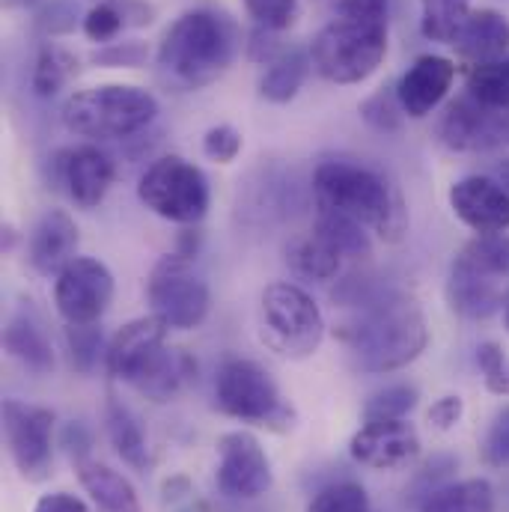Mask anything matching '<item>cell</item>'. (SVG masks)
I'll return each instance as SVG.
<instances>
[{
    "label": "cell",
    "mask_w": 509,
    "mask_h": 512,
    "mask_svg": "<svg viewBox=\"0 0 509 512\" xmlns=\"http://www.w3.org/2000/svg\"><path fill=\"white\" fill-rule=\"evenodd\" d=\"M313 233L319 239H325L343 259H364V256H370V236L364 233V224H358L349 215H340V212H331V209H319Z\"/></svg>",
    "instance_id": "obj_28"
},
{
    "label": "cell",
    "mask_w": 509,
    "mask_h": 512,
    "mask_svg": "<svg viewBox=\"0 0 509 512\" xmlns=\"http://www.w3.org/2000/svg\"><path fill=\"white\" fill-rule=\"evenodd\" d=\"M498 495L495 486L483 477L471 480H450L429 492L420 501V512H495Z\"/></svg>",
    "instance_id": "obj_24"
},
{
    "label": "cell",
    "mask_w": 509,
    "mask_h": 512,
    "mask_svg": "<svg viewBox=\"0 0 509 512\" xmlns=\"http://www.w3.org/2000/svg\"><path fill=\"white\" fill-rule=\"evenodd\" d=\"M242 27L224 9L200 6L182 12L158 42V69L179 90L215 84L242 51Z\"/></svg>",
    "instance_id": "obj_1"
},
{
    "label": "cell",
    "mask_w": 509,
    "mask_h": 512,
    "mask_svg": "<svg viewBox=\"0 0 509 512\" xmlns=\"http://www.w3.org/2000/svg\"><path fill=\"white\" fill-rule=\"evenodd\" d=\"M349 453L373 471H399L420 456V435L408 420H364L349 441Z\"/></svg>",
    "instance_id": "obj_16"
},
{
    "label": "cell",
    "mask_w": 509,
    "mask_h": 512,
    "mask_svg": "<svg viewBox=\"0 0 509 512\" xmlns=\"http://www.w3.org/2000/svg\"><path fill=\"white\" fill-rule=\"evenodd\" d=\"M78 256V224L63 209H48L27 242V259L42 277H57Z\"/></svg>",
    "instance_id": "obj_20"
},
{
    "label": "cell",
    "mask_w": 509,
    "mask_h": 512,
    "mask_svg": "<svg viewBox=\"0 0 509 512\" xmlns=\"http://www.w3.org/2000/svg\"><path fill=\"white\" fill-rule=\"evenodd\" d=\"M313 197L319 209L355 218L384 242H399L408 230V209L402 194L373 167L325 161L313 173Z\"/></svg>",
    "instance_id": "obj_4"
},
{
    "label": "cell",
    "mask_w": 509,
    "mask_h": 512,
    "mask_svg": "<svg viewBox=\"0 0 509 512\" xmlns=\"http://www.w3.org/2000/svg\"><path fill=\"white\" fill-rule=\"evenodd\" d=\"M167 325L158 316H140L123 325L108 343V370L152 402H170L182 384L197 373V364L176 349H167Z\"/></svg>",
    "instance_id": "obj_5"
},
{
    "label": "cell",
    "mask_w": 509,
    "mask_h": 512,
    "mask_svg": "<svg viewBox=\"0 0 509 512\" xmlns=\"http://www.w3.org/2000/svg\"><path fill=\"white\" fill-rule=\"evenodd\" d=\"M218 492L236 501H254L274 483L271 459L251 432H227L218 438Z\"/></svg>",
    "instance_id": "obj_13"
},
{
    "label": "cell",
    "mask_w": 509,
    "mask_h": 512,
    "mask_svg": "<svg viewBox=\"0 0 509 512\" xmlns=\"http://www.w3.org/2000/svg\"><path fill=\"white\" fill-rule=\"evenodd\" d=\"M215 405L221 414L262 426L268 432H289L298 423L295 408L286 402L271 373L245 358H233L218 367Z\"/></svg>",
    "instance_id": "obj_8"
},
{
    "label": "cell",
    "mask_w": 509,
    "mask_h": 512,
    "mask_svg": "<svg viewBox=\"0 0 509 512\" xmlns=\"http://www.w3.org/2000/svg\"><path fill=\"white\" fill-rule=\"evenodd\" d=\"M307 512H373L370 495L361 483H331L313 495Z\"/></svg>",
    "instance_id": "obj_34"
},
{
    "label": "cell",
    "mask_w": 509,
    "mask_h": 512,
    "mask_svg": "<svg viewBox=\"0 0 509 512\" xmlns=\"http://www.w3.org/2000/svg\"><path fill=\"white\" fill-rule=\"evenodd\" d=\"M343 340L364 373H393L414 364L429 346L423 307L405 292H387L370 301L364 313L346 325Z\"/></svg>",
    "instance_id": "obj_3"
},
{
    "label": "cell",
    "mask_w": 509,
    "mask_h": 512,
    "mask_svg": "<svg viewBox=\"0 0 509 512\" xmlns=\"http://www.w3.org/2000/svg\"><path fill=\"white\" fill-rule=\"evenodd\" d=\"M456 81V63L441 54H420L396 84L399 105L405 117L426 120L450 93Z\"/></svg>",
    "instance_id": "obj_19"
},
{
    "label": "cell",
    "mask_w": 509,
    "mask_h": 512,
    "mask_svg": "<svg viewBox=\"0 0 509 512\" xmlns=\"http://www.w3.org/2000/svg\"><path fill=\"white\" fill-rule=\"evenodd\" d=\"M137 197L149 212L182 227H197L212 206L206 173L182 155H164L152 161L140 176Z\"/></svg>",
    "instance_id": "obj_9"
},
{
    "label": "cell",
    "mask_w": 509,
    "mask_h": 512,
    "mask_svg": "<svg viewBox=\"0 0 509 512\" xmlns=\"http://www.w3.org/2000/svg\"><path fill=\"white\" fill-rule=\"evenodd\" d=\"M310 69H313L310 51H304V48H286V51L262 72V78H259V96H262L265 102H271V105H286V102H292V99L301 93V87H304Z\"/></svg>",
    "instance_id": "obj_25"
},
{
    "label": "cell",
    "mask_w": 509,
    "mask_h": 512,
    "mask_svg": "<svg viewBox=\"0 0 509 512\" xmlns=\"http://www.w3.org/2000/svg\"><path fill=\"white\" fill-rule=\"evenodd\" d=\"M417 399H420L417 387L390 384L376 396H370V402L364 405V420H405L417 408Z\"/></svg>",
    "instance_id": "obj_33"
},
{
    "label": "cell",
    "mask_w": 509,
    "mask_h": 512,
    "mask_svg": "<svg viewBox=\"0 0 509 512\" xmlns=\"http://www.w3.org/2000/svg\"><path fill=\"white\" fill-rule=\"evenodd\" d=\"M105 426H108V438L117 450V456L126 462L128 468L146 474L149 468V444H146V435L137 423V417L128 411V405H123L120 399H111L108 402V411H105Z\"/></svg>",
    "instance_id": "obj_26"
},
{
    "label": "cell",
    "mask_w": 509,
    "mask_h": 512,
    "mask_svg": "<svg viewBox=\"0 0 509 512\" xmlns=\"http://www.w3.org/2000/svg\"><path fill=\"white\" fill-rule=\"evenodd\" d=\"M75 471H78L84 492L96 504V512H140L137 492L120 471H114L102 462H93V459L78 462Z\"/></svg>",
    "instance_id": "obj_22"
},
{
    "label": "cell",
    "mask_w": 509,
    "mask_h": 512,
    "mask_svg": "<svg viewBox=\"0 0 509 512\" xmlns=\"http://www.w3.org/2000/svg\"><path fill=\"white\" fill-rule=\"evenodd\" d=\"M114 301V274L93 256H75L54 277V307L66 325H96Z\"/></svg>",
    "instance_id": "obj_12"
},
{
    "label": "cell",
    "mask_w": 509,
    "mask_h": 512,
    "mask_svg": "<svg viewBox=\"0 0 509 512\" xmlns=\"http://www.w3.org/2000/svg\"><path fill=\"white\" fill-rule=\"evenodd\" d=\"M126 30V15L120 9V0H102L84 15V36L90 42H117V36Z\"/></svg>",
    "instance_id": "obj_37"
},
{
    "label": "cell",
    "mask_w": 509,
    "mask_h": 512,
    "mask_svg": "<svg viewBox=\"0 0 509 512\" xmlns=\"http://www.w3.org/2000/svg\"><path fill=\"white\" fill-rule=\"evenodd\" d=\"M158 102L134 84H99L78 90L63 105V126L87 140H126L155 123Z\"/></svg>",
    "instance_id": "obj_6"
},
{
    "label": "cell",
    "mask_w": 509,
    "mask_h": 512,
    "mask_svg": "<svg viewBox=\"0 0 509 512\" xmlns=\"http://www.w3.org/2000/svg\"><path fill=\"white\" fill-rule=\"evenodd\" d=\"M66 349H69V361L78 373H84V376L93 373L99 367V358L108 355L99 322L96 325H69L66 328Z\"/></svg>",
    "instance_id": "obj_32"
},
{
    "label": "cell",
    "mask_w": 509,
    "mask_h": 512,
    "mask_svg": "<svg viewBox=\"0 0 509 512\" xmlns=\"http://www.w3.org/2000/svg\"><path fill=\"white\" fill-rule=\"evenodd\" d=\"M435 134L453 152H486L509 140V111L489 108L465 93L447 105Z\"/></svg>",
    "instance_id": "obj_14"
},
{
    "label": "cell",
    "mask_w": 509,
    "mask_h": 512,
    "mask_svg": "<svg viewBox=\"0 0 509 512\" xmlns=\"http://www.w3.org/2000/svg\"><path fill=\"white\" fill-rule=\"evenodd\" d=\"M292 265L298 274L310 277V280H331L340 274L343 268V256L337 254L325 239H319L316 233H310L307 239H301L292 251Z\"/></svg>",
    "instance_id": "obj_31"
},
{
    "label": "cell",
    "mask_w": 509,
    "mask_h": 512,
    "mask_svg": "<svg viewBox=\"0 0 509 512\" xmlns=\"http://www.w3.org/2000/svg\"><path fill=\"white\" fill-rule=\"evenodd\" d=\"M390 0H340V12L310 42L313 69L331 84L367 81L387 54Z\"/></svg>",
    "instance_id": "obj_2"
},
{
    "label": "cell",
    "mask_w": 509,
    "mask_h": 512,
    "mask_svg": "<svg viewBox=\"0 0 509 512\" xmlns=\"http://www.w3.org/2000/svg\"><path fill=\"white\" fill-rule=\"evenodd\" d=\"M462 254L474 259L483 271H489V274L509 283V236H504V233L477 236L462 248Z\"/></svg>",
    "instance_id": "obj_36"
},
{
    "label": "cell",
    "mask_w": 509,
    "mask_h": 512,
    "mask_svg": "<svg viewBox=\"0 0 509 512\" xmlns=\"http://www.w3.org/2000/svg\"><path fill=\"white\" fill-rule=\"evenodd\" d=\"M450 48L462 57L477 63H489L509 54V18L498 9H471V15L456 30Z\"/></svg>",
    "instance_id": "obj_21"
},
{
    "label": "cell",
    "mask_w": 509,
    "mask_h": 512,
    "mask_svg": "<svg viewBox=\"0 0 509 512\" xmlns=\"http://www.w3.org/2000/svg\"><path fill=\"white\" fill-rule=\"evenodd\" d=\"M60 444L66 447V453H69V459H72L75 465L84 462V459H90L93 438H90V429H87L84 423H78V420L66 423V429H63V435H60Z\"/></svg>",
    "instance_id": "obj_45"
},
{
    "label": "cell",
    "mask_w": 509,
    "mask_h": 512,
    "mask_svg": "<svg viewBox=\"0 0 509 512\" xmlns=\"http://www.w3.org/2000/svg\"><path fill=\"white\" fill-rule=\"evenodd\" d=\"M447 304L465 319H492L495 313L507 310L509 283L483 271L474 259L459 251L447 274Z\"/></svg>",
    "instance_id": "obj_17"
},
{
    "label": "cell",
    "mask_w": 509,
    "mask_h": 512,
    "mask_svg": "<svg viewBox=\"0 0 509 512\" xmlns=\"http://www.w3.org/2000/svg\"><path fill=\"white\" fill-rule=\"evenodd\" d=\"M477 364L483 370L486 387L495 396H509V355L498 343H480Z\"/></svg>",
    "instance_id": "obj_40"
},
{
    "label": "cell",
    "mask_w": 509,
    "mask_h": 512,
    "mask_svg": "<svg viewBox=\"0 0 509 512\" xmlns=\"http://www.w3.org/2000/svg\"><path fill=\"white\" fill-rule=\"evenodd\" d=\"M262 343L289 361H304L319 352L325 340V319L310 292L295 283H271L259 301Z\"/></svg>",
    "instance_id": "obj_7"
},
{
    "label": "cell",
    "mask_w": 509,
    "mask_h": 512,
    "mask_svg": "<svg viewBox=\"0 0 509 512\" xmlns=\"http://www.w3.org/2000/svg\"><path fill=\"white\" fill-rule=\"evenodd\" d=\"M120 9L126 15V27H149L155 21V6L146 0H120Z\"/></svg>",
    "instance_id": "obj_47"
},
{
    "label": "cell",
    "mask_w": 509,
    "mask_h": 512,
    "mask_svg": "<svg viewBox=\"0 0 509 512\" xmlns=\"http://www.w3.org/2000/svg\"><path fill=\"white\" fill-rule=\"evenodd\" d=\"M149 60V48L140 39H123V42H108L93 54L96 66L105 69H137Z\"/></svg>",
    "instance_id": "obj_39"
},
{
    "label": "cell",
    "mask_w": 509,
    "mask_h": 512,
    "mask_svg": "<svg viewBox=\"0 0 509 512\" xmlns=\"http://www.w3.org/2000/svg\"><path fill=\"white\" fill-rule=\"evenodd\" d=\"M504 322H507V331H509V304H507V313H504Z\"/></svg>",
    "instance_id": "obj_49"
},
{
    "label": "cell",
    "mask_w": 509,
    "mask_h": 512,
    "mask_svg": "<svg viewBox=\"0 0 509 512\" xmlns=\"http://www.w3.org/2000/svg\"><path fill=\"white\" fill-rule=\"evenodd\" d=\"M483 459L489 468H507L509 465V405H504L495 414V420L483 438Z\"/></svg>",
    "instance_id": "obj_42"
},
{
    "label": "cell",
    "mask_w": 509,
    "mask_h": 512,
    "mask_svg": "<svg viewBox=\"0 0 509 512\" xmlns=\"http://www.w3.org/2000/svg\"><path fill=\"white\" fill-rule=\"evenodd\" d=\"M197 248H200V233L188 227V230L182 233V239H179V251H176V254H182L191 259V256L197 254Z\"/></svg>",
    "instance_id": "obj_48"
},
{
    "label": "cell",
    "mask_w": 509,
    "mask_h": 512,
    "mask_svg": "<svg viewBox=\"0 0 509 512\" xmlns=\"http://www.w3.org/2000/svg\"><path fill=\"white\" fill-rule=\"evenodd\" d=\"M3 349L12 361H18L24 370L36 373V376H45L54 370V349H51L48 337L24 313L9 319V325L3 331Z\"/></svg>",
    "instance_id": "obj_23"
},
{
    "label": "cell",
    "mask_w": 509,
    "mask_h": 512,
    "mask_svg": "<svg viewBox=\"0 0 509 512\" xmlns=\"http://www.w3.org/2000/svg\"><path fill=\"white\" fill-rule=\"evenodd\" d=\"M477 102L509 111V54L489 60V63H477L468 72V90Z\"/></svg>",
    "instance_id": "obj_30"
},
{
    "label": "cell",
    "mask_w": 509,
    "mask_h": 512,
    "mask_svg": "<svg viewBox=\"0 0 509 512\" xmlns=\"http://www.w3.org/2000/svg\"><path fill=\"white\" fill-rule=\"evenodd\" d=\"M450 209L477 236L509 230V188L492 176H462L453 182Z\"/></svg>",
    "instance_id": "obj_18"
},
{
    "label": "cell",
    "mask_w": 509,
    "mask_h": 512,
    "mask_svg": "<svg viewBox=\"0 0 509 512\" xmlns=\"http://www.w3.org/2000/svg\"><path fill=\"white\" fill-rule=\"evenodd\" d=\"M462 414H465L462 396H459V393H447V396H441V399L432 402V408H429L426 417H429V423H432L435 429L447 432V429H453V426L462 420Z\"/></svg>",
    "instance_id": "obj_44"
},
{
    "label": "cell",
    "mask_w": 509,
    "mask_h": 512,
    "mask_svg": "<svg viewBox=\"0 0 509 512\" xmlns=\"http://www.w3.org/2000/svg\"><path fill=\"white\" fill-rule=\"evenodd\" d=\"M33 512H90L87 501H81L78 495H69V492H51V495H42L36 501Z\"/></svg>",
    "instance_id": "obj_46"
},
{
    "label": "cell",
    "mask_w": 509,
    "mask_h": 512,
    "mask_svg": "<svg viewBox=\"0 0 509 512\" xmlns=\"http://www.w3.org/2000/svg\"><path fill=\"white\" fill-rule=\"evenodd\" d=\"M72 78H78V57L57 42L42 45L33 66V93L39 99H54L72 84Z\"/></svg>",
    "instance_id": "obj_27"
},
{
    "label": "cell",
    "mask_w": 509,
    "mask_h": 512,
    "mask_svg": "<svg viewBox=\"0 0 509 512\" xmlns=\"http://www.w3.org/2000/svg\"><path fill=\"white\" fill-rule=\"evenodd\" d=\"M51 167H54V182L66 185V194L78 209H96L108 197L117 176L111 155L96 143H81L54 152Z\"/></svg>",
    "instance_id": "obj_15"
},
{
    "label": "cell",
    "mask_w": 509,
    "mask_h": 512,
    "mask_svg": "<svg viewBox=\"0 0 509 512\" xmlns=\"http://www.w3.org/2000/svg\"><path fill=\"white\" fill-rule=\"evenodd\" d=\"M259 27L283 33L298 21V0H242Z\"/></svg>",
    "instance_id": "obj_38"
},
{
    "label": "cell",
    "mask_w": 509,
    "mask_h": 512,
    "mask_svg": "<svg viewBox=\"0 0 509 512\" xmlns=\"http://www.w3.org/2000/svg\"><path fill=\"white\" fill-rule=\"evenodd\" d=\"M245 146L242 131L233 126H212L203 134V155L215 164H233Z\"/></svg>",
    "instance_id": "obj_41"
},
{
    "label": "cell",
    "mask_w": 509,
    "mask_h": 512,
    "mask_svg": "<svg viewBox=\"0 0 509 512\" xmlns=\"http://www.w3.org/2000/svg\"><path fill=\"white\" fill-rule=\"evenodd\" d=\"M361 117L370 128H376L382 134H393L402 126V117H405L399 96H396V87H379L373 96H367L361 102Z\"/></svg>",
    "instance_id": "obj_35"
},
{
    "label": "cell",
    "mask_w": 509,
    "mask_h": 512,
    "mask_svg": "<svg viewBox=\"0 0 509 512\" xmlns=\"http://www.w3.org/2000/svg\"><path fill=\"white\" fill-rule=\"evenodd\" d=\"M245 51H248V57H251L254 63H259V66H271L286 48L280 45V39H277L274 30H265V27L256 24V30H251V36H248V42H245Z\"/></svg>",
    "instance_id": "obj_43"
},
{
    "label": "cell",
    "mask_w": 509,
    "mask_h": 512,
    "mask_svg": "<svg viewBox=\"0 0 509 512\" xmlns=\"http://www.w3.org/2000/svg\"><path fill=\"white\" fill-rule=\"evenodd\" d=\"M0 417L3 441L18 474L30 483L45 480L54 462V411L18 399H3Z\"/></svg>",
    "instance_id": "obj_11"
},
{
    "label": "cell",
    "mask_w": 509,
    "mask_h": 512,
    "mask_svg": "<svg viewBox=\"0 0 509 512\" xmlns=\"http://www.w3.org/2000/svg\"><path fill=\"white\" fill-rule=\"evenodd\" d=\"M146 298L152 316H158L170 331L200 328L212 307V292L203 274L182 254L161 256L146 280Z\"/></svg>",
    "instance_id": "obj_10"
},
{
    "label": "cell",
    "mask_w": 509,
    "mask_h": 512,
    "mask_svg": "<svg viewBox=\"0 0 509 512\" xmlns=\"http://www.w3.org/2000/svg\"><path fill=\"white\" fill-rule=\"evenodd\" d=\"M99 3H102V0H99Z\"/></svg>",
    "instance_id": "obj_50"
},
{
    "label": "cell",
    "mask_w": 509,
    "mask_h": 512,
    "mask_svg": "<svg viewBox=\"0 0 509 512\" xmlns=\"http://www.w3.org/2000/svg\"><path fill=\"white\" fill-rule=\"evenodd\" d=\"M468 15L471 0H420V33L429 42L450 45Z\"/></svg>",
    "instance_id": "obj_29"
}]
</instances>
